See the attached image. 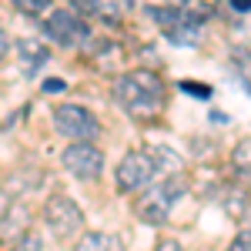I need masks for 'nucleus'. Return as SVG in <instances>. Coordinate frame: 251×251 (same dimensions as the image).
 I'll return each instance as SVG.
<instances>
[{
	"mask_svg": "<svg viewBox=\"0 0 251 251\" xmlns=\"http://www.w3.org/2000/svg\"><path fill=\"white\" fill-rule=\"evenodd\" d=\"M7 50H10V37H7V30L0 27V60L7 57Z\"/></svg>",
	"mask_w": 251,
	"mask_h": 251,
	"instance_id": "obj_19",
	"label": "nucleus"
},
{
	"mask_svg": "<svg viewBox=\"0 0 251 251\" xmlns=\"http://www.w3.org/2000/svg\"><path fill=\"white\" fill-rule=\"evenodd\" d=\"M154 251H184V248H181L174 238H164V241H157V248H154Z\"/></svg>",
	"mask_w": 251,
	"mask_h": 251,
	"instance_id": "obj_17",
	"label": "nucleus"
},
{
	"mask_svg": "<svg viewBox=\"0 0 251 251\" xmlns=\"http://www.w3.org/2000/svg\"><path fill=\"white\" fill-rule=\"evenodd\" d=\"M228 251H251V218H245V225H241V231L231 238Z\"/></svg>",
	"mask_w": 251,
	"mask_h": 251,
	"instance_id": "obj_13",
	"label": "nucleus"
},
{
	"mask_svg": "<svg viewBox=\"0 0 251 251\" xmlns=\"http://www.w3.org/2000/svg\"><path fill=\"white\" fill-rule=\"evenodd\" d=\"M111 94H114V104L121 111H127L131 117L137 121H148V117H154L161 107H164V100H168V91H164V80L157 77L154 71H127V74H121L114 80V87H111Z\"/></svg>",
	"mask_w": 251,
	"mask_h": 251,
	"instance_id": "obj_1",
	"label": "nucleus"
},
{
	"mask_svg": "<svg viewBox=\"0 0 251 251\" xmlns=\"http://www.w3.org/2000/svg\"><path fill=\"white\" fill-rule=\"evenodd\" d=\"M231 64L238 67V74H241V80H248L251 84V50H245V47H238L231 54Z\"/></svg>",
	"mask_w": 251,
	"mask_h": 251,
	"instance_id": "obj_11",
	"label": "nucleus"
},
{
	"mask_svg": "<svg viewBox=\"0 0 251 251\" xmlns=\"http://www.w3.org/2000/svg\"><path fill=\"white\" fill-rule=\"evenodd\" d=\"M44 91H50V94H57V91H64V80H47V84H44Z\"/></svg>",
	"mask_w": 251,
	"mask_h": 251,
	"instance_id": "obj_20",
	"label": "nucleus"
},
{
	"mask_svg": "<svg viewBox=\"0 0 251 251\" xmlns=\"http://www.w3.org/2000/svg\"><path fill=\"white\" fill-rule=\"evenodd\" d=\"M54 127L67 141H94L100 134L97 117L87 107H80V104H57L54 107Z\"/></svg>",
	"mask_w": 251,
	"mask_h": 251,
	"instance_id": "obj_6",
	"label": "nucleus"
},
{
	"mask_svg": "<svg viewBox=\"0 0 251 251\" xmlns=\"http://www.w3.org/2000/svg\"><path fill=\"white\" fill-rule=\"evenodd\" d=\"M154 174H157V164H154V157H151V151H131V154L121 157V164H117V171H114L117 191L121 194L141 191V188H148L154 181Z\"/></svg>",
	"mask_w": 251,
	"mask_h": 251,
	"instance_id": "obj_5",
	"label": "nucleus"
},
{
	"mask_svg": "<svg viewBox=\"0 0 251 251\" xmlns=\"http://www.w3.org/2000/svg\"><path fill=\"white\" fill-rule=\"evenodd\" d=\"M171 3H174V7H184V3H188V0H171Z\"/></svg>",
	"mask_w": 251,
	"mask_h": 251,
	"instance_id": "obj_21",
	"label": "nucleus"
},
{
	"mask_svg": "<svg viewBox=\"0 0 251 251\" xmlns=\"http://www.w3.org/2000/svg\"><path fill=\"white\" fill-rule=\"evenodd\" d=\"M177 87H181V91H188L191 97H201V100H211V94H214L208 84H194V80H181Z\"/></svg>",
	"mask_w": 251,
	"mask_h": 251,
	"instance_id": "obj_14",
	"label": "nucleus"
},
{
	"mask_svg": "<svg viewBox=\"0 0 251 251\" xmlns=\"http://www.w3.org/2000/svg\"><path fill=\"white\" fill-rule=\"evenodd\" d=\"M60 164H64L67 174H74L80 181H94L104 171V154H100V148H94L91 141H71L64 148V154H60Z\"/></svg>",
	"mask_w": 251,
	"mask_h": 251,
	"instance_id": "obj_7",
	"label": "nucleus"
},
{
	"mask_svg": "<svg viewBox=\"0 0 251 251\" xmlns=\"http://www.w3.org/2000/svg\"><path fill=\"white\" fill-rule=\"evenodd\" d=\"M228 3H231L234 14H248V10H251V0H228Z\"/></svg>",
	"mask_w": 251,
	"mask_h": 251,
	"instance_id": "obj_18",
	"label": "nucleus"
},
{
	"mask_svg": "<svg viewBox=\"0 0 251 251\" xmlns=\"http://www.w3.org/2000/svg\"><path fill=\"white\" fill-rule=\"evenodd\" d=\"M17 57H20V64H24V74L34 77L40 67L50 60V47L40 37H20L17 40Z\"/></svg>",
	"mask_w": 251,
	"mask_h": 251,
	"instance_id": "obj_8",
	"label": "nucleus"
},
{
	"mask_svg": "<svg viewBox=\"0 0 251 251\" xmlns=\"http://www.w3.org/2000/svg\"><path fill=\"white\" fill-rule=\"evenodd\" d=\"M231 168L238 174H245V177H251V137H245V141H238L231 151Z\"/></svg>",
	"mask_w": 251,
	"mask_h": 251,
	"instance_id": "obj_10",
	"label": "nucleus"
},
{
	"mask_svg": "<svg viewBox=\"0 0 251 251\" xmlns=\"http://www.w3.org/2000/svg\"><path fill=\"white\" fill-rule=\"evenodd\" d=\"M7 214H10V194L0 191V221H7Z\"/></svg>",
	"mask_w": 251,
	"mask_h": 251,
	"instance_id": "obj_16",
	"label": "nucleus"
},
{
	"mask_svg": "<svg viewBox=\"0 0 251 251\" xmlns=\"http://www.w3.org/2000/svg\"><path fill=\"white\" fill-rule=\"evenodd\" d=\"M40 30L47 34V40H54L57 47H87L91 44V27L77 10H50L40 20Z\"/></svg>",
	"mask_w": 251,
	"mask_h": 251,
	"instance_id": "obj_3",
	"label": "nucleus"
},
{
	"mask_svg": "<svg viewBox=\"0 0 251 251\" xmlns=\"http://www.w3.org/2000/svg\"><path fill=\"white\" fill-rule=\"evenodd\" d=\"M14 7L24 10L27 17H37L40 10H47V0H14Z\"/></svg>",
	"mask_w": 251,
	"mask_h": 251,
	"instance_id": "obj_15",
	"label": "nucleus"
},
{
	"mask_svg": "<svg viewBox=\"0 0 251 251\" xmlns=\"http://www.w3.org/2000/svg\"><path fill=\"white\" fill-rule=\"evenodd\" d=\"M44 221H47V228H50V234L57 241H74L84 231V211H80L67 194H54L44 204Z\"/></svg>",
	"mask_w": 251,
	"mask_h": 251,
	"instance_id": "obj_4",
	"label": "nucleus"
},
{
	"mask_svg": "<svg viewBox=\"0 0 251 251\" xmlns=\"http://www.w3.org/2000/svg\"><path fill=\"white\" fill-rule=\"evenodd\" d=\"M181 194H184V177H181V174H168V177H161L154 184H148V191L137 198L134 211L144 225L161 228V225H168L174 201H177Z\"/></svg>",
	"mask_w": 251,
	"mask_h": 251,
	"instance_id": "obj_2",
	"label": "nucleus"
},
{
	"mask_svg": "<svg viewBox=\"0 0 251 251\" xmlns=\"http://www.w3.org/2000/svg\"><path fill=\"white\" fill-rule=\"evenodd\" d=\"M14 251H44V238L37 231H24L14 241Z\"/></svg>",
	"mask_w": 251,
	"mask_h": 251,
	"instance_id": "obj_12",
	"label": "nucleus"
},
{
	"mask_svg": "<svg viewBox=\"0 0 251 251\" xmlns=\"http://www.w3.org/2000/svg\"><path fill=\"white\" fill-rule=\"evenodd\" d=\"M74 251H124L121 238L117 234H107V231H87L84 238L77 241Z\"/></svg>",
	"mask_w": 251,
	"mask_h": 251,
	"instance_id": "obj_9",
	"label": "nucleus"
}]
</instances>
